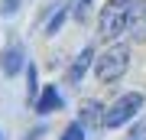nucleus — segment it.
I'll return each mask as SVG.
<instances>
[{"mask_svg": "<svg viewBox=\"0 0 146 140\" xmlns=\"http://www.w3.org/2000/svg\"><path fill=\"white\" fill-rule=\"evenodd\" d=\"M133 3H136V0H107V3H104L101 20H98V29H101V36H104V39H117L120 33L127 29Z\"/></svg>", "mask_w": 146, "mask_h": 140, "instance_id": "f257e3e1", "label": "nucleus"}, {"mask_svg": "<svg viewBox=\"0 0 146 140\" xmlns=\"http://www.w3.org/2000/svg\"><path fill=\"white\" fill-rule=\"evenodd\" d=\"M94 62H98V78L101 82H117V78L127 72V65H130V49H127L123 42H114V46H107L101 52V59H94Z\"/></svg>", "mask_w": 146, "mask_h": 140, "instance_id": "f03ea898", "label": "nucleus"}, {"mask_svg": "<svg viewBox=\"0 0 146 140\" xmlns=\"http://www.w3.org/2000/svg\"><path fill=\"white\" fill-rule=\"evenodd\" d=\"M140 108H143V94H123V98H117L114 104H110V111H104V127H120V124H127L133 114H140Z\"/></svg>", "mask_w": 146, "mask_h": 140, "instance_id": "7ed1b4c3", "label": "nucleus"}, {"mask_svg": "<svg viewBox=\"0 0 146 140\" xmlns=\"http://www.w3.org/2000/svg\"><path fill=\"white\" fill-rule=\"evenodd\" d=\"M127 29H130V36L136 42H146V0H136V3H133Z\"/></svg>", "mask_w": 146, "mask_h": 140, "instance_id": "20e7f679", "label": "nucleus"}, {"mask_svg": "<svg viewBox=\"0 0 146 140\" xmlns=\"http://www.w3.org/2000/svg\"><path fill=\"white\" fill-rule=\"evenodd\" d=\"M58 108H62L58 91L52 88V85H46V88H42V94H39V101H36V111H39V114H52V111H58Z\"/></svg>", "mask_w": 146, "mask_h": 140, "instance_id": "39448f33", "label": "nucleus"}, {"mask_svg": "<svg viewBox=\"0 0 146 140\" xmlns=\"http://www.w3.org/2000/svg\"><path fill=\"white\" fill-rule=\"evenodd\" d=\"M0 68H3L7 75H16V72L23 68V49H20V46L3 49V56H0Z\"/></svg>", "mask_w": 146, "mask_h": 140, "instance_id": "423d86ee", "label": "nucleus"}, {"mask_svg": "<svg viewBox=\"0 0 146 140\" xmlns=\"http://www.w3.org/2000/svg\"><path fill=\"white\" fill-rule=\"evenodd\" d=\"M78 124H81V127H84V124H88V127L104 124V114H101V104H98V101H88V104L81 108V121H78Z\"/></svg>", "mask_w": 146, "mask_h": 140, "instance_id": "0eeeda50", "label": "nucleus"}, {"mask_svg": "<svg viewBox=\"0 0 146 140\" xmlns=\"http://www.w3.org/2000/svg\"><path fill=\"white\" fill-rule=\"evenodd\" d=\"M91 59H94V52H91V49H84L81 56L75 59V65H72V72H68V82H72V85H78V82H81V75H84V68L91 65Z\"/></svg>", "mask_w": 146, "mask_h": 140, "instance_id": "6e6552de", "label": "nucleus"}, {"mask_svg": "<svg viewBox=\"0 0 146 140\" xmlns=\"http://www.w3.org/2000/svg\"><path fill=\"white\" fill-rule=\"evenodd\" d=\"M62 23H65V3H62V10H55V13H52V20H49L46 33H49V36H55V33H58V26H62Z\"/></svg>", "mask_w": 146, "mask_h": 140, "instance_id": "1a4fd4ad", "label": "nucleus"}, {"mask_svg": "<svg viewBox=\"0 0 146 140\" xmlns=\"http://www.w3.org/2000/svg\"><path fill=\"white\" fill-rule=\"evenodd\" d=\"M62 140H84V127H81V124H72V127L62 134Z\"/></svg>", "mask_w": 146, "mask_h": 140, "instance_id": "9d476101", "label": "nucleus"}, {"mask_svg": "<svg viewBox=\"0 0 146 140\" xmlns=\"http://www.w3.org/2000/svg\"><path fill=\"white\" fill-rule=\"evenodd\" d=\"M26 75H29V101H36V85H39V75H36V65H29V68H26Z\"/></svg>", "mask_w": 146, "mask_h": 140, "instance_id": "9b49d317", "label": "nucleus"}, {"mask_svg": "<svg viewBox=\"0 0 146 140\" xmlns=\"http://www.w3.org/2000/svg\"><path fill=\"white\" fill-rule=\"evenodd\" d=\"M88 7H91V0H81V3H78V10H75V20H78V23L88 20Z\"/></svg>", "mask_w": 146, "mask_h": 140, "instance_id": "f8f14e48", "label": "nucleus"}, {"mask_svg": "<svg viewBox=\"0 0 146 140\" xmlns=\"http://www.w3.org/2000/svg\"><path fill=\"white\" fill-rule=\"evenodd\" d=\"M133 140H146V121H143V124H136V130H133Z\"/></svg>", "mask_w": 146, "mask_h": 140, "instance_id": "ddd939ff", "label": "nucleus"}, {"mask_svg": "<svg viewBox=\"0 0 146 140\" xmlns=\"http://www.w3.org/2000/svg\"><path fill=\"white\" fill-rule=\"evenodd\" d=\"M16 10V0H3V13H13Z\"/></svg>", "mask_w": 146, "mask_h": 140, "instance_id": "4468645a", "label": "nucleus"}, {"mask_svg": "<svg viewBox=\"0 0 146 140\" xmlns=\"http://www.w3.org/2000/svg\"><path fill=\"white\" fill-rule=\"evenodd\" d=\"M0 140H3V137H0Z\"/></svg>", "mask_w": 146, "mask_h": 140, "instance_id": "2eb2a0df", "label": "nucleus"}]
</instances>
